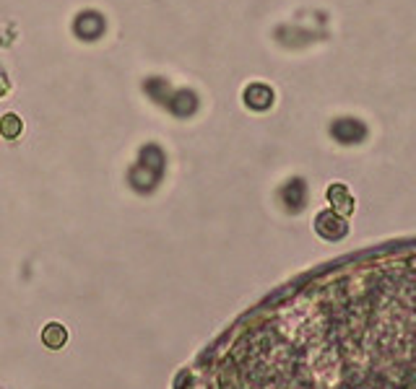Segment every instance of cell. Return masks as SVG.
<instances>
[{
  "instance_id": "30bf717a",
  "label": "cell",
  "mask_w": 416,
  "mask_h": 389,
  "mask_svg": "<svg viewBox=\"0 0 416 389\" xmlns=\"http://www.w3.org/2000/svg\"><path fill=\"white\" fill-rule=\"evenodd\" d=\"M42 342H45L50 350H60L65 342H68V330H65L60 322H50V325L42 330Z\"/></svg>"
},
{
  "instance_id": "8992f818",
  "label": "cell",
  "mask_w": 416,
  "mask_h": 389,
  "mask_svg": "<svg viewBox=\"0 0 416 389\" xmlns=\"http://www.w3.org/2000/svg\"><path fill=\"white\" fill-rule=\"evenodd\" d=\"M128 179H130V184H133V190H138V192H151V190H156V184H159L161 172H156V169L146 167V164H141V161H138L136 167L130 169Z\"/></svg>"
},
{
  "instance_id": "277c9868",
  "label": "cell",
  "mask_w": 416,
  "mask_h": 389,
  "mask_svg": "<svg viewBox=\"0 0 416 389\" xmlns=\"http://www.w3.org/2000/svg\"><path fill=\"white\" fill-rule=\"evenodd\" d=\"M242 99H245V107L253 112H268L273 107V88L265 86V83H250L248 88H245V94H242Z\"/></svg>"
},
{
  "instance_id": "52a82bcc",
  "label": "cell",
  "mask_w": 416,
  "mask_h": 389,
  "mask_svg": "<svg viewBox=\"0 0 416 389\" xmlns=\"http://www.w3.org/2000/svg\"><path fill=\"white\" fill-rule=\"evenodd\" d=\"M281 198H284V205H287L289 213H299L307 205V184L302 179H291V182L284 184Z\"/></svg>"
},
{
  "instance_id": "8fae6325",
  "label": "cell",
  "mask_w": 416,
  "mask_h": 389,
  "mask_svg": "<svg viewBox=\"0 0 416 389\" xmlns=\"http://www.w3.org/2000/svg\"><path fill=\"white\" fill-rule=\"evenodd\" d=\"M21 130H24V122H21V117L18 114H3L0 117V136L6 138V140H16L18 136H21Z\"/></svg>"
},
{
  "instance_id": "5b68a950",
  "label": "cell",
  "mask_w": 416,
  "mask_h": 389,
  "mask_svg": "<svg viewBox=\"0 0 416 389\" xmlns=\"http://www.w3.org/2000/svg\"><path fill=\"white\" fill-rule=\"evenodd\" d=\"M167 107L175 117H190V114H195V109H198V96H195V91H190V88H180V91H172Z\"/></svg>"
},
{
  "instance_id": "9c48e42d",
  "label": "cell",
  "mask_w": 416,
  "mask_h": 389,
  "mask_svg": "<svg viewBox=\"0 0 416 389\" xmlns=\"http://www.w3.org/2000/svg\"><path fill=\"white\" fill-rule=\"evenodd\" d=\"M144 91H146V96L156 104H167L169 96H172V86L167 83V78H159V76L146 78L144 80Z\"/></svg>"
},
{
  "instance_id": "6da1fadb",
  "label": "cell",
  "mask_w": 416,
  "mask_h": 389,
  "mask_svg": "<svg viewBox=\"0 0 416 389\" xmlns=\"http://www.w3.org/2000/svg\"><path fill=\"white\" fill-rule=\"evenodd\" d=\"M107 29V21L99 11H81L79 16L73 18V34L79 37L81 42H96Z\"/></svg>"
},
{
  "instance_id": "7a4b0ae2",
  "label": "cell",
  "mask_w": 416,
  "mask_h": 389,
  "mask_svg": "<svg viewBox=\"0 0 416 389\" xmlns=\"http://www.w3.org/2000/svg\"><path fill=\"white\" fill-rule=\"evenodd\" d=\"M315 231L325 241H341L349 234V223H346V218L333 213V210H320L315 215Z\"/></svg>"
},
{
  "instance_id": "3957f363",
  "label": "cell",
  "mask_w": 416,
  "mask_h": 389,
  "mask_svg": "<svg viewBox=\"0 0 416 389\" xmlns=\"http://www.w3.org/2000/svg\"><path fill=\"white\" fill-rule=\"evenodd\" d=\"M330 136H333V140H338V143L354 145V143H362V140L367 138V127L354 117H338L336 122L330 125Z\"/></svg>"
},
{
  "instance_id": "ba28073f",
  "label": "cell",
  "mask_w": 416,
  "mask_h": 389,
  "mask_svg": "<svg viewBox=\"0 0 416 389\" xmlns=\"http://www.w3.org/2000/svg\"><path fill=\"white\" fill-rule=\"evenodd\" d=\"M328 203H330V210L333 213H338L341 218H346V215L354 213V198L352 192L346 190V184L336 182L328 187Z\"/></svg>"
},
{
  "instance_id": "7c38bea8",
  "label": "cell",
  "mask_w": 416,
  "mask_h": 389,
  "mask_svg": "<svg viewBox=\"0 0 416 389\" xmlns=\"http://www.w3.org/2000/svg\"><path fill=\"white\" fill-rule=\"evenodd\" d=\"M8 88H11V80H8V73L0 68V96H6L8 94Z\"/></svg>"
}]
</instances>
